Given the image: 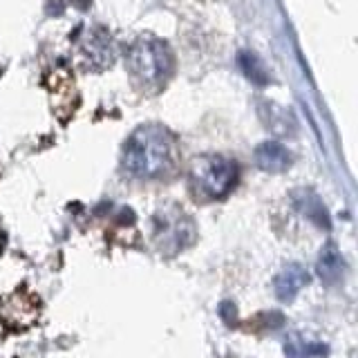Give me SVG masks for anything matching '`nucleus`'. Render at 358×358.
Returning a JSON list of instances; mask_svg holds the SVG:
<instances>
[{
	"label": "nucleus",
	"mask_w": 358,
	"mask_h": 358,
	"mask_svg": "<svg viewBox=\"0 0 358 358\" xmlns=\"http://www.w3.org/2000/svg\"><path fill=\"white\" fill-rule=\"evenodd\" d=\"M115 59V45L106 29H92L81 41V61L87 70H106Z\"/></svg>",
	"instance_id": "obj_5"
},
{
	"label": "nucleus",
	"mask_w": 358,
	"mask_h": 358,
	"mask_svg": "<svg viewBox=\"0 0 358 358\" xmlns=\"http://www.w3.org/2000/svg\"><path fill=\"white\" fill-rule=\"evenodd\" d=\"M238 184V164L224 155H199L190 162L188 186L197 199H224Z\"/></svg>",
	"instance_id": "obj_3"
},
{
	"label": "nucleus",
	"mask_w": 358,
	"mask_h": 358,
	"mask_svg": "<svg viewBox=\"0 0 358 358\" xmlns=\"http://www.w3.org/2000/svg\"><path fill=\"white\" fill-rule=\"evenodd\" d=\"M193 238H195L193 222L179 208L159 210V215L155 217V242L162 251L175 253L188 246L193 242Z\"/></svg>",
	"instance_id": "obj_4"
},
{
	"label": "nucleus",
	"mask_w": 358,
	"mask_h": 358,
	"mask_svg": "<svg viewBox=\"0 0 358 358\" xmlns=\"http://www.w3.org/2000/svg\"><path fill=\"white\" fill-rule=\"evenodd\" d=\"M285 354L289 358H322L327 354V345L294 336V338H289V343H285Z\"/></svg>",
	"instance_id": "obj_10"
},
{
	"label": "nucleus",
	"mask_w": 358,
	"mask_h": 358,
	"mask_svg": "<svg viewBox=\"0 0 358 358\" xmlns=\"http://www.w3.org/2000/svg\"><path fill=\"white\" fill-rule=\"evenodd\" d=\"M298 206H300V210L305 213L309 220L316 222L320 229L329 227V217H327V213H324V206L313 195H305V197H302V201H298Z\"/></svg>",
	"instance_id": "obj_11"
},
{
	"label": "nucleus",
	"mask_w": 358,
	"mask_h": 358,
	"mask_svg": "<svg viewBox=\"0 0 358 358\" xmlns=\"http://www.w3.org/2000/svg\"><path fill=\"white\" fill-rule=\"evenodd\" d=\"M48 87H50L52 106L56 108V115H61V112L74 115L76 103H78V92H76L74 78L65 65H59L52 74H48Z\"/></svg>",
	"instance_id": "obj_6"
},
{
	"label": "nucleus",
	"mask_w": 358,
	"mask_h": 358,
	"mask_svg": "<svg viewBox=\"0 0 358 358\" xmlns=\"http://www.w3.org/2000/svg\"><path fill=\"white\" fill-rule=\"evenodd\" d=\"M126 70L137 92L155 96L171 83L175 72V54L168 48V43L145 34L130 43L126 52Z\"/></svg>",
	"instance_id": "obj_2"
},
{
	"label": "nucleus",
	"mask_w": 358,
	"mask_h": 358,
	"mask_svg": "<svg viewBox=\"0 0 358 358\" xmlns=\"http://www.w3.org/2000/svg\"><path fill=\"white\" fill-rule=\"evenodd\" d=\"M179 143L175 134L157 123H148L134 130L121 155V168L130 179L155 182L168 177L177 166Z\"/></svg>",
	"instance_id": "obj_1"
},
{
	"label": "nucleus",
	"mask_w": 358,
	"mask_h": 358,
	"mask_svg": "<svg viewBox=\"0 0 358 358\" xmlns=\"http://www.w3.org/2000/svg\"><path fill=\"white\" fill-rule=\"evenodd\" d=\"M255 162L262 171L280 173V171H285V168H289L291 155L285 145H280L275 141H268V143H262L260 148L255 150Z\"/></svg>",
	"instance_id": "obj_9"
},
{
	"label": "nucleus",
	"mask_w": 358,
	"mask_h": 358,
	"mask_svg": "<svg viewBox=\"0 0 358 358\" xmlns=\"http://www.w3.org/2000/svg\"><path fill=\"white\" fill-rule=\"evenodd\" d=\"M318 275L324 285H338L343 280V273H345V262H343V255L341 251L336 249V244L329 242L324 249L320 251L318 255Z\"/></svg>",
	"instance_id": "obj_8"
},
{
	"label": "nucleus",
	"mask_w": 358,
	"mask_h": 358,
	"mask_svg": "<svg viewBox=\"0 0 358 358\" xmlns=\"http://www.w3.org/2000/svg\"><path fill=\"white\" fill-rule=\"evenodd\" d=\"M307 282H309L307 268L302 266V264H298V262H291L273 280L275 296L280 300H294L300 294V289L307 287Z\"/></svg>",
	"instance_id": "obj_7"
}]
</instances>
